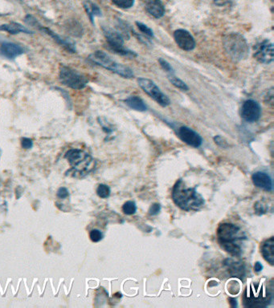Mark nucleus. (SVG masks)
Here are the masks:
<instances>
[{
  "instance_id": "f257e3e1",
  "label": "nucleus",
  "mask_w": 274,
  "mask_h": 308,
  "mask_svg": "<svg viewBox=\"0 0 274 308\" xmlns=\"http://www.w3.org/2000/svg\"><path fill=\"white\" fill-rule=\"evenodd\" d=\"M217 238L226 252L234 257L240 256L242 249L239 242L245 239L246 237L240 227L231 223L220 224L217 229Z\"/></svg>"
},
{
  "instance_id": "f03ea898",
  "label": "nucleus",
  "mask_w": 274,
  "mask_h": 308,
  "mask_svg": "<svg viewBox=\"0 0 274 308\" xmlns=\"http://www.w3.org/2000/svg\"><path fill=\"white\" fill-rule=\"evenodd\" d=\"M173 201L182 210H197L204 206V198L196 192V188H187L180 179L176 182L172 191Z\"/></svg>"
},
{
  "instance_id": "7ed1b4c3",
  "label": "nucleus",
  "mask_w": 274,
  "mask_h": 308,
  "mask_svg": "<svg viewBox=\"0 0 274 308\" xmlns=\"http://www.w3.org/2000/svg\"><path fill=\"white\" fill-rule=\"evenodd\" d=\"M65 159L70 165V170L66 173L73 178H83L93 172L96 167V162L89 154L85 151L73 148L65 154Z\"/></svg>"
},
{
  "instance_id": "20e7f679",
  "label": "nucleus",
  "mask_w": 274,
  "mask_h": 308,
  "mask_svg": "<svg viewBox=\"0 0 274 308\" xmlns=\"http://www.w3.org/2000/svg\"><path fill=\"white\" fill-rule=\"evenodd\" d=\"M89 59L94 64L105 68L107 70L114 72L123 78L129 79L133 77V72L130 68L115 62L114 60H112L105 52L97 51L91 55Z\"/></svg>"
},
{
  "instance_id": "39448f33",
  "label": "nucleus",
  "mask_w": 274,
  "mask_h": 308,
  "mask_svg": "<svg viewBox=\"0 0 274 308\" xmlns=\"http://www.w3.org/2000/svg\"><path fill=\"white\" fill-rule=\"evenodd\" d=\"M224 46L228 56L235 60H242L248 56V44L245 39L239 34H230L224 40Z\"/></svg>"
},
{
  "instance_id": "423d86ee",
  "label": "nucleus",
  "mask_w": 274,
  "mask_h": 308,
  "mask_svg": "<svg viewBox=\"0 0 274 308\" xmlns=\"http://www.w3.org/2000/svg\"><path fill=\"white\" fill-rule=\"evenodd\" d=\"M60 80L66 86L73 89H82L88 83V80L84 75L67 66L61 68Z\"/></svg>"
},
{
  "instance_id": "0eeeda50",
  "label": "nucleus",
  "mask_w": 274,
  "mask_h": 308,
  "mask_svg": "<svg viewBox=\"0 0 274 308\" xmlns=\"http://www.w3.org/2000/svg\"><path fill=\"white\" fill-rule=\"evenodd\" d=\"M258 288L253 289L256 292V295L252 293L246 291L244 292L243 301L244 305L248 307H263L266 306L271 301V294L266 290V289L260 288V283L258 284Z\"/></svg>"
},
{
  "instance_id": "6e6552de",
  "label": "nucleus",
  "mask_w": 274,
  "mask_h": 308,
  "mask_svg": "<svg viewBox=\"0 0 274 308\" xmlns=\"http://www.w3.org/2000/svg\"><path fill=\"white\" fill-rule=\"evenodd\" d=\"M104 34H105L107 44L109 45V48L115 53L121 55V56H128V57L137 56L135 52L124 48L123 37L119 32H115L112 29H105Z\"/></svg>"
},
{
  "instance_id": "1a4fd4ad",
  "label": "nucleus",
  "mask_w": 274,
  "mask_h": 308,
  "mask_svg": "<svg viewBox=\"0 0 274 308\" xmlns=\"http://www.w3.org/2000/svg\"><path fill=\"white\" fill-rule=\"evenodd\" d=\"M138 83H139L140 88L148 96H151L153 100H156L158 104H160L163 107H167L169 105V98L164 94V92L160 90L159 87L152 80L140 78L138 80Z\"/></svg>"
},
{
  "instance_id": "9d476101",
  "label": "nucleus",
  "mask_w": 274,
  "mask_h": 308,
  "mask_svg": "<svg viewBox=\"0 0 274 308\" xmlns=\"http://www.w3.org/2000/svg\"><path fill=\"white\" fill-rule=\"evenodd\" d=\"M254 57L263 64H270L273 60V45L269 40H264L255 48Z\"/></svg>"
},
{
  "instance_id": "9b49d317",
  "label": "nucleus",
  "mask_w": 274,
  "mask_h": 308,
  "mask_svg": "<svg viewBox=\"0 0 274 308\" xmlns=\"http://www.w3.org/2000/svg\"><path fill=\"white\" fill-rule=\"evenodd\" d=\"M261 108L255 100H246L241 108V116L248 122H255L260 118Z\"/></svg>"
},
{
  "instance_id": "f8f14e48",
  "label": "nucleus",
  "mask_w": 274,
  "mask_h": 308,
  "mask_svg": "<svg viewBox=\"0 0 274 308\" xmlns=\"http://www.w3.org/2000/svg\"><path fill=\"white\" fill-rule=\"evenodd\" d=\"M174 38L178 46L183 50H193L196 47V41L194 40L193 36L190 34L188 31L184 29L176 30L174 33Z\"/></svg>"
},
{
  "instance_id": "ddd939ff",
  "label": "nucleus",
  "mask_w": 274,
  "mask_h": 308,
  "mask_svg": "<svg viewBox=\"0 0 274 308\" xmlns=\"http://www.w3.org/2000/svg\"><path fill=\"white\" fill-rule=\"evenodd\" d=\"M179 136L183 141L191 146L198 148L202 144V137L197 132L188 127L183 126L179 129Z\"/></svg>"
},
{
  "instance_id": "4468645a",
  "label": "nucleus",
  "mask_w": 274,
  "mask_h": 308,
  "mask_svg": "<svg viewBox=\"0 0 274 308\" xmlns=\"http://www.w3.org/2000/svg\"><path fill=\"white\" fill-rule=\"evenodd\" d=\"M27 21L29 23V24H33V25H37V28L39 29H41V31H44L45 33L49 35V36L53 39V40L57 43V44H60L61 46L65 47L66 48L67 50L70 51L71 52H74L75 48L74 45L70 44V43L68 42L66 40H63L61 38V36H59L58 35L56 34L55 32H52V31L49 30V28H42V27H40L38 23L37 22V20H35L33 17H32L31 16H28V17H26Z\"/></svg>"
},
{
  "instance_id": "2eb2a0df",
  "label": "nucleus",
  "mask_w": 274,
  "mask_h": 308,
  "mask_svg": "<svg viewBox=\"0 0 274 308\" xmlns=\"http://www.w3.org/2000/svg\"><path fill=\"white\" fill-rule=\"evenodd\" d=\"M24 51L25 50L22 47L14 43L5 42L0 45V54L10 60L21 56L24 53Z\"/></svg>"
},
{
  "instance_id": "dca6fc26",
  "label": "nucleus",
  "mask_w": 274,
  "mask_h": 308,
  "mask_svg": "<svg viewBox=\"0 0 274 308\" xmlns=\"http://www.w3.org/2000/svg\"><path fill=\"white\" fill-rule=\"evenodd\" d=\"M253 184L262 190L266 191H272V179L268 174L263 172H256L252 177Z\"/></svg>"
},
{
  "instance_id": "f3484780",
  "label": "nucleus",
  "mask_w": 274,
  "mask_h": 308,
  "mask_svg": "<svg viewBox=\"0 0 274 308\" xmlns=\"http://www.w3.org/2000/svg\"><path fill=\"white\" fill-rule=\"evenodd\" d=\"M225 265L228 267V272L232 277L242 278L244 276L245 269L243 262L230 258L226 260Z\"/></svg>"
},
{
  "instance_id": "a211bd4d",
  "label": "nucleus",
  "mask_w": 274,
  "mask_h": 308,
  "mask_svg": "<svg viewBox=\"0 0 274 308\" xmlns=\"http://www.w3.org/2000/svg\"><path fill=\"white\" fill-rule=\"evenodd\" d=\"M146 9L151 16L156 19L161 18L165 13V8L161 0H148Z\"/></svg>"
},
{
  "instance_id": "6ab92c4d",
  "label": "nucleus",
  "mask_w": 274,
  "mask_h": 308,
  "mask_svg": "<svg viewBox=\"0 0 274 308\" xmlns=\"http://www.w3.org/2000/svg\"><path fill=\"white\" fill-rule=\"evenodd\" d=\"M260 252L268 263L273 265L274 263V239L273 237L268 238L262 243L260 247Z\"/></svg>"
},
{
  "instance_id": "aec40b11",
  "label": "nucleus",
  "mask_w": 274,
  "mask_h": 308,
  "mask_svg": "<svg viewBox=\"0 0 274 308\" xmlns=\"http://www.w3.org/2000/svg\"><path fill=\"white\" fill-rule=\"evenodd\" d=\"M0 30L9 32L11 34H18V33H21V32L27 33V34H31L32 33L28 28L23 26L21 24H17V23L4 24L2 26H0Z\"/></svg>"
},
{
  "instance_id": "412c9836",
  "label": "nucleus",
  "mask_w": 274,
  "mask_h": 308,
  "mask_svg": "<svg viewBox=\"0 0 274 308\" xmlns=\"http://www.w3.org/2000/svg\"><path fill=\"white\" fill-rule=\"evenodd\" d=\"M125 104L133 110L144 112L148 109V107L146 105L144 100L140 98L139 96H129V98L125 100Z\"/></svg>"
},
{
  "instance_id": "4be33fe9",
  "label": "nucleus",
  "mask_w": 274,
  "mask_h": 308,
  "mask_svg": "<svg viewBox=\"0 0 274 308\" xmlns=\"http://www.w3.org/2000/svg\"><path fill=\"white\" fill-rule=\"evenodd\" d=\"M84 8H85L87 14L89 16V19H90V21L92 23H93L94 16H101V11L99 9L98 7L90 1H86L84 4Z\"/></svg>"
},
{
  "instance_id": "5701e85b",
  "label": "nucleus",
  "mask_w": 274,
  "mask_h": 308,
  "mask_svg": "<svg viewBox=\"0 0 274 308\" xmlns=\"http://www.w3.org/2000/svg\"><path fill=\"white\" fill-rule=\"evenodd\" d=\"M168 79H169L170 82L172 83L174 86H176V88H180V89L183 91L188 90V85L183 80H180V79L177 78V77L174 76H170Z\"/></svg>"
},
{
  "instance_id": "b1692460",
  "label": "nucleus",
  "mask_w": 274,
  "mask_h": 308,
  "mask_svg": "<svg viewBox=\"0 0 274 308\" xmlns=\"http://www.w3.org/2000/svg\"><path fill=\"white\" fill-rule=\"evenodd\" d=\"M112 3L117 8L128 9L133 7L134 4V0H112Z\"/></svg>"
},
{
  "instance_id": "393cba45",
  "label": "nucleus",
  "mask_w": 274,
  "mask_h": 308,
  "mask_svg": "<svg viewBox=\"0 0 274 308\" xmlns=\"http://www.w3.org/2000/svg\"><path fill=\"white\" fill-rule=\"evenodd\" d=\"M122 210L123 212L127 215H132L136 212L137 207H136L134 202L129 201V202H126L125 204L123 205Z\"/></svg>"
},
{
  "instance_id": "a878e982",
  "label": "nucleus",
  "mask_w": 274,
  "mask_h": 308,
  "mask_svg": "<svg viewBox=\"0 0 274 308\" xmlns=\"http://www.w3.org/2000/svg\"><path fill=\"white\" fill-rule=\"evenodd\" d=\"M97 194L100 198H107L110 194V189L106 185H99L98 187H97Z\"/></svg>"
},
{
  "instance_id": "bb28decb",
  "label": "nucleus",
  "mask_w": 274,
  "mask_h": 308,
  "mask_svg": "<svg viewBox=\"0 0 274 308\" xmlns=\"http://www.w3.org/2000/svg\"><path fill=\"white\" fill-rule=\"evenodd\" d=\"M89 238L93 242H98L102 239V233L98 230H91L89 233Z\"/></svg>"
},
{
  "instance_id": "cd10ccee",
  "label": "nucleus",
  "mask_w": 274,
  "mask_h": 308,
  "mask_svg": "<svg viewBox=\"0 0 274 308\" xmlns=\"http://www.w3.org/2000/svg\"><path fill=\"white\" fill-rule=\"evenodd\" d=\"M136 24H137L139 29H140L144 34L147 35V36H149V37H153L154 33L151 28H148L147 25L142 24V23L140 22H136Z\"/></svg>"
},
{
  "instance_id": "c85d7f7f",
  "label": "nucleus",
  "mask_w": 274,
  "mask_h": 308,
  "mask_svg": "<svg viewBox=\"0 0 274 308\" xmlns=\"http://www.w3.org/2000/svg\"><path fill=\"white\" fill-rule=\"evenodd\" d=\"M159 62H160V65H161L162 68H164V70L168 72H173V68H172V67L165 60H164V59H160V60H159Z\"/></svg>"
},
{
  "instance_id": "c756f323",
  "label": "nucleus",
  "mask_w": 274,
  "mask_h": 308,
  "mask_svg": "<svg viewBox=\"0 0 274 308\" xmlns=\"http://www.w3.org/2000/svg\"><path fill=\"white\" fill-rule=\"evenodd\" d=\"M160 209H161L160 205L158 204V203H155V204L151 206V208L149 210V214L151 215H157L160 213Z\"/></svg>"
},
{
  "instance_id": "7c9ffc66",
  "label": "nucleus",
  "mask_w": 274,
  "mask_h": 308,
  "mask_svg": "<svg viewBox=\"0 0 274 308\" xmlns=\"http://www.w3.org/2000/svg\"><path fill=\"white\" fill-rule=\"evenodd\" d=\"M57 196L61 198V199H65V198L69 197V191H68L66 188L61 187V188L59 189L58 192H57Z\"/></svg>"
},
{
  "instance_id": "2f4dec72",
  "label": "nucleus",
  "mask_w": 274,
  "mask_h": 308,
  "mask_svg": "<svg viewBox=\"0 0 274 308\" xmlns=\"http://www.w3.org/2000/svg\"><path fill=\"white\" fill-rule=\"evenodd\" d=\"M33 140L29 138H22L21 145L24 148H31L33 147Z\"/></svg>"
},
{
  "instance_id": "473e14b6",
  "label": "nucleus",
  "mask_w": 274,
  "mask_h": 308,
  "mask_svg": "<svg viewBox=\"0 0 274 308\" xmlns=\"http://www.w3.org/2000/svg\"><path fill=\"white\" fill-rule=\"evenodd\" d=\"M263 269V266L260 264V262H257L255 263V266H254V270L256 272H260V270H262Z\"/></svg>"
},
{
  "instance_id": "72a5a7b5",
  "label": "nucleus",
  "mask_w": 274,
  "mask_h": 308,
  "mask_svg": "<svg viewBox=\"0 0 274 308\" xmlns=\"http://www.w3.org/2000/svg\"><path fill=\"white\" fill-rule=\"evenodd\" d=\"M229 302L232 307H236V306H237V302H236V300L235 298H230Z\"/></svg>"
}]
</instances>
